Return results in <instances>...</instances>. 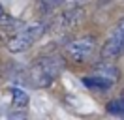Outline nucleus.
<instances>
[{"instance_id": "1", "label": "nucleus", "mask_w": 124, "mask_h": 120, "mask_svg": "<svg viewBox=\"0 0 124 120\" xmlns=\"http://www.w3.org/2000/svg\"><path fill=\"white\" fill-rule=\"evenodd\" d=\"M64 69V60L60 56H49V58H41L38 60L34 66H32V82L39 86V88H45L51 82L60 75V71Z\"/></svg>"}, {"instance_id": "2", "label": "nucleus", "mask_w": 124, "mask_h": 120, "mask_svg": "<svg viewBox=\"0 0 124 120\" xmlns=\"http://www.w3.org/2000/svg\"><path fill=\"white\" fill-rule=\"evenodd\" d=\"M43 34H45V24L43 22L36 21V22H30V24H24V26H21V30L17 32L15 36L8 41V51L9 52L28 51Z\"/></svg>"}, {"instance_id": "3", "label": "nucleus", "mask_w": 124, "mask_h": 120, "mask_svg": "<svg viewBox=\"0 0 124 120\" xmlns=\"http://www.w3.org/2000/svg\"><path fill=\"white\" fill-rule=\"evenodd\" d=\"M122 52H124V19H120L118 24L113 28L111 36L105 39L100 54H101V60H115Z\"/></svg>"}, {"instance_id": "4", "label": "nucleus", "mask_w": 124, "mask_h": 120, "mask_svg": "<svg viewBox=\"0 0 124 120\" xmlns=\"http://www.w3.org/2000/svg\"><path fill=\"white\" fill-rule=\"evenodd\" d=\"M94 45H96V39L92 36H81L77 39H73L64 47L66 51V56L73 62H85V60L90 58V54L94 51Z\"/></svg>"}, {"instance_id": "5", "label": "nucleus", "mask_w": 124, "mask_h": 120, "mask_svg": "<svg viewBox=\"0 0 124 120\" xmlns=\"http://www.w3.org/2000/svg\"><path fill=\"white\" fill-rule=\"evenodd\" d=\"M83 15H85V9H68V11H64V13L54 21V28L60 30V32H66V30H71L77 22H81L83 19Z\"/></svg>"}, {"instance_id": "6", "label": "nucleus", "mask_w": 124, "mask_h": 120, "mask_svg": "<svg viewBox=\"0 0 124 120\" xmlns=\"http://www.w3.org/2000/svg\"><path fill=\"white\" fill-rule=\"evenodd\" d=\"M92 75H100V77H103V79H107V81H111V82L118 81V69H116L113 64H109V60H105L103 64L94 68Z\"/></svg>"}, {"instance_id": "7", "label": "nucleus", "mask_w": 124, "mask_h": 120, "mask_svg": "<svg viewBox=\"0 0 124 120\" xmlns=\"http://www.w3.org/2000/svg\"><path fill=\"white\" fill-rule=\"evenodd\" d=\"M83 82H85L88 88H94V90H107V88H111V84H113L111 81L103 79V77H100V75H90V77H85V79H83Z\"/></svg>"}, {"instance_id": "8", "label": "nucleus", "mask_w": 124, "mask_h": 120, "mask_svg": "<svg viewBox=\"0 0 124 120\" xmlns=\"http://www.w3.org/2000/svg\"><path fill=\"white\" fill-rule=\"evenodd\" d=\"M28 101H30V98H28V94L24 92V90L21 88H11V105L13 107H21V109H24L26 105H28Z\"/></svg>"}, {"instance_id": "9", "label": "nucleus", "mask_w": 124, "mask_h": 120, "mask_svg": "<svg viewBox=\"0 0 124 120\" xmlns=\"http://www.w3.org/2000/svg\"><path fill=\"white\" fill-rule=\"evenodd\" d=\"M107 111L111 114H122L124 116V99H115L107 103Z\"/></svg>"}, {"instance_id": "10", "label": "nucleus", "mask_w": 124, "mask_h": 120, "mask_svg": "<svg viewBox=\"0 0 124 120\" xmlns=\"http://www.w3.org/2000/svg\"><path fill=\"white\" fill-rule=\"evenodd\" d=\"M60 2H62V0H39V6H41L43 11H51V9L56 8Z\"/></svg>"}, {"instance_id": "11", "label": "nucleus", "mask_w": 124, "mask_h": 120, "mask_svg": "<svg viewBox=\"0 0 124 120\" xmlns=\"http://www.w3.org/2000/svg\"><path fill=\"white\" fill-rule=\"evenodd\" d=\"M2 15H4V8L0 6V17H2Z\"/></svg>"}]
</instances>
